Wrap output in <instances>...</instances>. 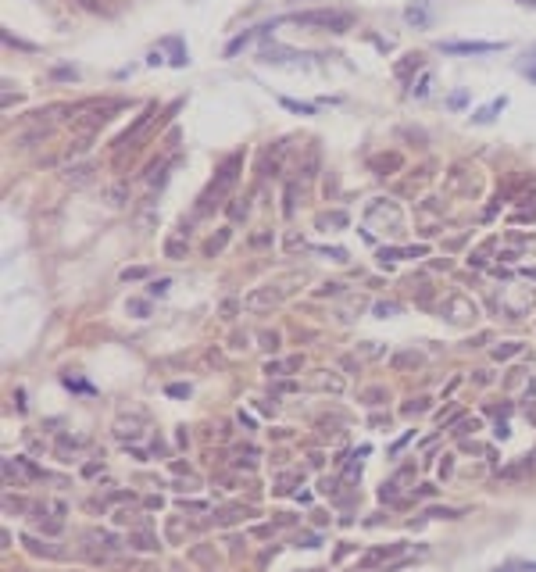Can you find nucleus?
Here are the masks:
<instances>
[{
  "instance_id": "6e6552de",
  "label": "nucleus",
  "mask_w": 536,
  "mask_h": 572,
  "mask_svg": "<svg viewBox=\"0 0 536 572\" xmlns=\"http://www.w3.org/2000/svg\"><path fill=\"white\" fill-rule=\"evenodd\" d=\"M86 544H90V547H100V551H115V547H118V540L108 533V529H90V533H86Z\"/></svg>"
},
{
  "instance_id": "a878e982",
  "label": "nucleus",
  "mask_w": 536,
  "mask_h": 572,
  "mask_svg": "<svg viewBox=\"0 0 536 572\" xmlns=\"http://www.w3.org/2000/svg\"><path fill=\"white\" fill-rule=\"evenodd\" d=\"M169 394H172V397H186V394H190V387H182V383H175V387H169Z\"/></svg>"
},
{
  "instance_id": "bb28decb",
  "label": "nucleus",
  "mask_w": 536,
  "mask_h": 572,
  "mask_svg": "<svg viewBox=\"0 0 536 572\" xmlns=\"http://www.w3.org/2000/svg\"><path fill=\"white\" fill-rule=\"evenodd\" d=\"M376 311H379V315H383V319H386V315H397V304H379Z\"/></svg>"
},
{
  "instance_id": "dca6fc26",
  "label": "nucleus",
  "mask_w": 536,
  "mask_h": 572,
  "mask_svg": "<svg viewBox=\"0 0 536 572\" xmlns=\"http://www.w3.org/2000/svg\"><path fill=\"white\" fill-rule=\"evenodd\" d=\"M272 243V229H258V232H251V247H268Z\"/></svg>"
},
{
  "instance_id": "39448f33",
  "label": "nucleus",
  "mask_w": 536,
  "mask_h": 572,
  "mask_svg": "<svg viewBox=\"0 0 536 572\" xmlns=\"http://www.w3.org/2000/svg\"><path fill=\"white\" fill-rule=\"evenodd\" d=\"M283 297H286V290H276V286H258V290H251V293L243 297V308H247V311H265V308H276Z\"/></svg>"
},
{
  "instance_id": "cd10ccee",
  "label": "nucleus",
  "mask_w": 536,
  "mask_h": 572,
  "mask_svg": "<svg viewBox=\"0 0 536 572\" xmlns=\"http://www.w3.org/2000/svg\"><path fill=\"white\" fill-rule=\"evenodd\" d=\"M515 569H526V572H536V562H519Z\"/></svg>"
},
{
  "instance_id": "c85d7f7f",
  "label": "nucleus",
  "mask_w": 536,
  "mask_h": 572,
  "mask_svg": "<svg viewBox=\"0 0 536 572\" xmlns=\"http://www.w3.org/2000/svg\"><path fill=\"white\" fill-rule=\"evenodd\" d=\"M522 4H536V0H522Z\"/></svg>"
},
{
  "instance_id": "9d476101",
  "label": "nucleus",
  "mask_w": 536,
  "mask_h": 572,
  "mask_svg": "<svg viewBox=\"0 0 536 572\" xmlns=\"http://www.w3.org/2000/svg\"><path fill=\"white\" fill-rule=\"evenodd\" d=\"M93 147V133H75L72 143H68V158H79V154H86Z\"/></svg>"
},
{
  "instance_id": "412c9836",
  "label": "nucleus",
  "mask_w": 536,
  "mask_h": 572,
  "mask_svg": "<svg viewBox=\"0 0 536 572\" xmlns=\"http://www.w3.org/2000/svg\"><path fill=\"white\" fill-rule=\"evenodd\" d=\"M408 22H415V26H425V8H408Z\"/></svg>"
},
{
  "instance_id": "20e7f679",
  "label": "nucleus",
  "mask_w": 536,
  "mask_h": 572,
  "mask_svg": "<svg viewBox=\"0 0 536 572\" xmlns=\"http://www.w3.org/2000/svg\"><path fill=\"white\" fill-rule=\"evenodd\" d=\"M111 111H115V104H100V108H90L86 115L72 118V129H75V133H93V136H97V129L111 118Z\"/></svg>"
},
{
  "instance_id": "b1692460",
  "label": "nucleus",
  "mask_w": 536,
  "mask_h": 572,
  "mask_svg": "<svg viewBox=\"0 0 536 572\" xmlns=\"http://www.w3.org/2000/svg\"><path fill=\"white\" fill-rule=\"evenodd\" d=\"M143 275H147V268H126V272H122V279H143Z\"/></svg>"
},
{
  "instance_id": "6ab92c4d",
  "label": "nucleus",
  "mask_w": 536,
  "mask_h": 572,
  "mask_svg": "<svg viewBox=\"0 0 536 572\" xmlns=\"http://www.w3.org/2000/svg\"><path fill=\"white\" fill-rule=\"evenodd\" d=\"M169 286H172V279H157V283L147 286V293H151V297H164V293H169Z\"/></svg>"
},
{
  "instance_id": "a211bd4d",
  "label": "nucleus",
  "mask_w": 536,
  "mask_h": 572,
  "mask_svg": "<svg viewBox=\"0 0 536 572\" xmlns=\"http://www.w3.org/2000/svg\"><path fill=\"white\" fill-rule=\"evenodd\" d=\"M294 194H297V183H286V204H283V215H294Z\"/></svg>"
},
{
  "instance_id": "393cba45",
  "label": "nucleus",
  "mask_w": 536,
  "mask_h": 572,
  "mask_svg": "<svg viewBox=\"0 0 536 572\" xmlns=\"http://www.w3.org/2000/svg\"><path fill=\"white\" fill-rule=\"evenodd\" d=\"M286 104V108H290V111H300V115H312V108H307V104H297V100H283Z\"/></svg>"
},
{
  "instance_id": "f8f14e48",
  "label": "nucleus",
  "mask_w": 536,
  "mask_h": 572,
  "mask_svg": "<svg viewBox=\"0 0 536 572\" xmlns=\"http://www.w3.org/2000/svg\"><path fill=\"white\" fill-rule=\"evenodd\" d=\"M126 201H129V186H126V183H115V186H108V204H111V207H122Z\"/></svg>"
},
{
  "instance_id": "4468645a",
  "label": "nucleus",
  "mask_w": 536,
  "mask_h": 572,
  "mask_svg": "<svg viewBox=\"0 0 536 572\" xmlns=\"http://www.w3.org/2000/svg\"><path fill=\"white\" fill-rule=\"evenodd\" d=\"M504 104H508L504 97H501V100H493V104H486L483 111H476V122H490V118L497 115V111H504Z\"/></svg>"
},
{
  "instance_id": "5701e85b",
  "label": "nucleus",
  "mask_w": 536,
  "mask_h": 572,
  "mask_svg": "<svg viewBox=\"0 0 536 572\" xmlns=\"http://www.w3.org/2000/svg\"><path fill=\"white\" fill-rule=\"evenodd\" d=\"M243 215H247V201L240 204V197H236V201L229 204V219H243Z\"/></svg>"
},
{
  "instance_id": "f03ea898",
  "label": "nucleus",
  "mask_w": 536,
  "mask_h": 572,
  "mask_svg": "<svg viewBox=\"0 0 536 572\" xmlns=\"http://www.w3.org/2000/svg\"><path fill=\"white\" fill-rule=\"evenodd\" d=\"M297 26H307V29H329V33H347L354 26V15L350 11H333V8H322V11H297L294 15Z\"/></svg>"
},
{
  "instance_id": "ddd939ff",
  "label": "nucleus",
  "mask_w": 536,
  "mask_h": 572,
  "mask_svg": "<svg viewBox=\"0 0 536 572\" xmlns=\"http://www.w3.org/2000/svg\"><path fill=\"white\" fill-rule=\"evenodd\" d=\"M129 544H133L136 551H157V540H154L151 533H133V537H129Z\"/></svg>"
},
{
  "instance_id": "1a4fd4ad",
  "label": "nucleus",
  "mask_w": 536,
  "mask_h": 572,
  "mask_svg": "<svg viewBox=\"0 0 536 572\" xmlns=\"http://www.w3.org/2000/svg\"><path fill=\"white\" fill-rule=\"evenodd\" d=\"M22 544L32 551V555H44V558H65V551H61V547H47V544H39L36 537H22Z\"/></svg>"
},
{
  "instance_id": "9b49d317",
  "label": "nucleus",
  "mask_w": 536,
  "mask_h": 572,
  "mask_svg": "<svg viewBox=\"0 0 536 572\" xmlns=\"http://www.w3.org/2000/svg\"><path fill=\"white\" fill-rule=\"evenodd\" d=\"M315 168H318V147H312V151H307V158L297 165V172H300V179L307 183V179L315 176Z\"/></svg>"
},
{
  "instance_id": "7ed1b4c3",
  "label": "nucleus",
  "mask_w": 536,
  "mask_h": 572,
  "mask_svg": "<svg viewBox=\"0 0 536 572\" xmlns=\"http://www.w3.org/2000/svg\"><path fill=\"white\" fill-rule=\"evenodd\" d=\"M154 115H157V104H147V108H143V115H140V118H136V122L129 125V129H126V133H122V136H118V143H115V147H118V154H122V151H129V147H136V140H140L143 133H147V129H151V122H154Z\"/></svg>"
},
{
  "instance_id": "aec40b11",
  "label": "nucleus",
  "mask_w": 536,
  "mask_h": 572,
  "mask_svg": "<svg viewBox=\"0 0 536 572\" xmlns=\"http://www.w3.org/2000/svg\"><path fill=\"white\" fill-rule=\"evenodd\" d=\"M519 351H522V344H504V347L493 351V358H511V354H519Z\"/></svg>"
},
{
  "instance_id": "4be33fe9",
  "label": "nucleus",
  "mask_w": 536,
  "mask_h": 572,
  "mask_svg": "<svg viewBox=\"0 0 536 572\" xmlns=\"http://www.w3.org/2000/svg\"><path fill=\"white\" fill-rule=\"evenodd\" d=\"M526 57H529V61H526V65H522V72H526L529 79H536V47H533V50H529Z\"/></svg>"
},
{
  "instance_id": "0eeeda50",
  "label": "nucleus",
  "mask_w": 536,
  "mask_h": 572,
  "mask_svg": "<svg viewBox=\"0 0 536 572\" xmlns=\"http://www.w3.org/2000/svg\"><path fill=\"white\" fill-rule=\"evenodd\" d=\"M504 44H443L447 54H490V50H501Z\"/></svg>"
},
{
  "instance_id": "f3484780",
  "label": "nucleus",
  "mask_w": 536,
  "mask_h": 572,
  "mask_svg": "<svg viewBox=\"0 0 536 572\" xmlns=\"http://www.w3.org/2000/svg\"><path fill=\"white\" fill-rule=\"evenodd\" d=\"M225 240H229V229H222L218 237H211V240H208V254H218V250L225 247Z\"/></svg>"
},
{
  "instance_id": "423d86ee",
  "label": "nucleus",
  "mask_w": 536,
  "mask_h": 572,
  "mask_svg": "<svg viewBox=\"0 0 536 572\" xmlns=\"http://www.w3.org/2000/svg\"><path fill=\"white\" fill-rule=\"evenodd\" d=\"M93 172H97L93 165H86V161H72V165L65 168V183L75 186V190H79V186H90V183H93Z\"/></svg>"
},
{
  "instance_id": "2eb2a0df",
  "label": "nucleus",
  "mask_w": 536,
  "mask_h": 572,
  "mask_svg": "<svg viewBox=\"0 0 536 572\" xmlns=\"http://www.w3.org/2000/svg\"><path fill=\"white\" fill-rule=\"evenodd\" d=\"M164 254H169V258H175V261H179V258H186V243L172 237L169 243H164Z\"/></svg>"
},
{
  "instance_id": "f257e3e1",
  "label": "nucleus",
  "mask_w": 536,
  "mask_h": 572,
  "mask_svg": "<svg viewBox=\"0 0 536 572\" xmlns=\"http://www.w3.org/2000/svg\"><path fill=\"white\" fill-rule=\"evenodd\" d=\"M240 168H243V154H233L229 161H225V165L218 168L215 183H211L208 190H204V197H200V204H197V215H208L211 207H218V204H222V197H225V194H229V190L236 186Z\"/></svg>"
}]
</instances>
